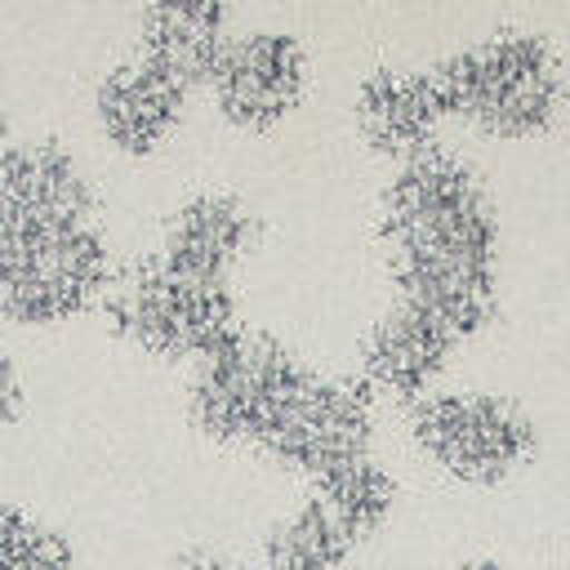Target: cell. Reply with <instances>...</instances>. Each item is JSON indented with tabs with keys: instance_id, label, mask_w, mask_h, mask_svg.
<instances>
[{
	"instance_id": "21",
	"label": "cell",
	"mask_w": 570,
	"mask_h": 570,
	"mask_svg": "<svg viewBox=\"0 0 570 570\" xmlns=\"http://www.w3.org/2000/svg\"><path fill=\"white\" fill-rule=\"evenodd\" d=\"M9 142V116H4V102H0V147Z\"/></svg>"
},
{
	"instance_id": "9",
	"label": "cell",
	"mask_w": 570,
	"mask_h": 570,
	"mask_svg": "<svg viewBox=\"0 0 570 570\" xmlns=\"http://www.w3.org/2000/svg\"><path fill=\"white\" fill-rule=\"evenodd\" d=\"M191 98L196 94L178 76H169L165 67L129 49L98 71L89 89V116H94L98 138L111 151L129 160H147L178 134Z\"/></svg>"
},
{
	"instance_id": "15",
	"label": "cell",
	"mask_w": 570,
	"mask_h": 570,
	"mask_svg": "<svg viewBox=\"0 0 570 570\" xmlns=\"http://www.w3.org/2000/svg\"><path fill=\"white\" fill-rule=\"evenodd\" d=\"M352 552H356L352 530L334 517V508L312 485L285 512H276L258 534L263 570H343Z\"/></svg>"
},
{
	"instance_id": "12",
	"label": "cell",
	"mask_w": 570,
	"mask_h": 570,
	"mask_svg": "<svg viewBox=\"0 0 570 570\" xmlns=\"http://www.w3.org/2000/svg\"><path fill=\"white\" fill-rule=\"evenodd\" d=\"M254 245H258L254 205L232 187H196L160 218L156 254H165L187 272L232 281V272L249 258Z\"/></svg>"
},
{
	"instance_id": "17",
	"label": "cell",
	"mask_w": 570,
	"mask_h": 570,
	"mask_svg": "<svg viewBox=\"0 0 570 570\" xmlns=\"http://www.w3.org/2000/svg\"><path fill=\"white\" fill-rule=\"evenodd\" d=\"M0 570H76V548L45 517L0 503Z\"/></svg>"
},
{
	"instance_id": "4",
	"label": "cell",
	"mask_w": 570,
	"mask_h": 570,
	"mask_svg": "<svg viewBox=\"0 0 570 570\" xmlns=\"http://www.w3.org/2000/svg\"><path fill=\"white\" fill-rule=\"evenodd\" d=\"M312 365L267 330L245 325L187 365V423L218 445H258Z\"/></svg>"
},
{
	"instance_id": "14",
	"label": "cell",
	"mask_w": 570,
	"mask_h": 570,
	"mask_svg": "<svg viewBox=\"0 0 570 570\" xmlns=\"http://www.w3.org/2000/svg\"><path fill=\"white\" fill-rule=\"evenodd\" d=\"M232 36L236 9L223 0H156L142 4L134 22V49L178 76L191 94H205Z\"/></svg>"
},
{
	"instance_id": "7",
	"label": "cell",
	"mask_w": 570,
	"mask_h": 570,
	"mask_svg": "<svg viewBox=\"0 0 570 570\" xmlns=\"http://www.w3.org/2000/svg\"><path fill=\"white\" fill-rule=\"evenodd\" d=\"M370 441H374V392L356 374L307 370L254 450L316 481L325 472L365 459Z\"/></svg>"
},
{
	"instance_id": "16",
	"label": "cell",
	"mask_w": 570,
	"mask_h": 570,
	"mask_svg": "<svg viewBox=\"0 0 570 570\" xmlns=\"http://www.w3.org/2000/svg\"><path fill=\"white\" fill-rule=\"evenodd\" d=\"M312 490L334 508V517L352 530L356 543L370 539L387 521V512L396 508V476L374 454H365V459H356V463H347L338 472L316 476Z\"/></svg>"
},
{
	"instance_id": "18",
	"label": "cell",
	"mask_w": 570,
	"mask_h": 570,
	"mask_svg": "<svg viewBox=\"0 0 570 570\" xmlns=\"http://www.w3.org/2000/svg\"><path fill=\"white\" fill-rule=\"evenodd\" d=\"M27 410V379H22V365L0 347V436L22 419Z\"/></svg>"
},
{
	"instance_id": "8",
	"label": "cell",
	"mask_w": 570,
	"mask_h": 570,
	"mask_svg": "<svg viewBox=\"0 0 570 570\" xmlns=\"http://www.w3.org/2000/svg\"><path fill=\"white\" fill-rule=\"evenodd\" d=\"M312 85V58L289 27H236L227 40L205 98L214 116L240 134H267L285 125Z\"/></svg>"
},
{
	"instance_id": "2",
	"label": "cell",
	"mask_w": 570,
	"mask_h": 570,
	"mask_svg": "<svg viewBox=\"0 0 570 570\" xmlns=\"http://www.w3.org/2000/svg\"><path fill=\"white\" fill-rule=\"evenodd\" d=\"M98 312L116 338L134 343L147 356L187 365L249 325L240 316V294L232 289V281L187 272L156 249L116 263Z\"/></svg>"
},
{
	"instance_id": "5",
	"label": "cell",
	"mask_w": 570,
	"mask_h": 570,
	"mask_svg": "<svg viewBox=\"0 0 570 570\" xmlns=\"http://www.w3.org/2000/svg\"><path fill=\"white\" fill-rule=\"evenodd\" d=\"M116 276L111 240L94 223L0 232V316L18 325H62L102 303Z\"/></svg>"
},
{
	"instance_id": "6",
	"label": "cell",
	"mask_w": 570,
	"mask_h": 570,
	"mask_svg": "<svg viewBox=\"0 0 570 570\" xmlns=\"http://www.w3.org/2000/svg\"><path fill=\"white\" fill-rule=\"evenodd\" d=\"M414 445L468 485H494L534 450L530 414L499 392H428L410 405Z\"/></svg>"
},
{
	"instance_id": "11",
	"label": "cell",
	"mask_w": 570,
	"mask_h": 570,
	"mask_svg": "<svg viewBox=\"0 0 570 570\" xmlns=\"http://www.w3.org/2000/svg\"><path fill=\"white\" fill-rule=\"evenodd\" d=\"M454 343H459V334L445 321H436L432 312L396 298L361 334L356 379L374 396H392V401L414 405L428 392H436V379H441Z\"/></svg>"
},
{
	"instance_id": "3",
	"label": "cell",
	"mask_w": 570,
	"mask_h": 570,
	"mask_svg": "<svg viewBox=\"0 0 570 570\" xmlns=\"http://www.w3.org/2000/svg\"><path fill=\"white\" fill-rule=\"evenodd\" d=\"M441 111L481 134L521 138L552 120L561 102V62L534 31H490L428 67Z\"/></svg>"
},
{
	"instance_id": "1",
	"label": "cell",
	"mask_w": 570,
	"mask_h": 570,
	"mask_svg": "<svg viewBox=\"0 0 570 570\" xmlns=\"http://www.w3.org/2000/svg\"><path fill=\"white\" fill-rule=\"evenodd\" d=\"M374 236L401 298L459 338L494 316L499 227L481 178L459 156L428 147L401 160L379 196Z\"/></svg>"
},
{
	"instance_id": "13",
	"label": "cell",
	"mask_w": 570,
	"mask_h": 570,
	"mask_svg": "<svg viewBox=\"0 0 570 570\" xmlns=\"http://www.w3.org/2000/svg\"><path fill=\"white\" fill-rule=\"evenodd\" d=\"M445 111L436 98V85L419 67H370L352 89V125L361 142L379 156H392L396 165L428 151Z\"/></svg>"
},
{
	"instance_id": "10",
	"label": "cell",
	"mask_w": 570,
	"mask_h": 570,
	"mask_svg": "<svg viewBox=\"0 0 570 570\" xmlns=\"http://www.w3.org/2000/svg\"><path fill=\"white\" fill-rule=\"evenodd\" d=\"M98 196L71 147L58 138H9L0 147V232L94 223Z\"/></svg>"
},
{
	"instance_id": "19",
	"label": "cell",
	"mask_w": 570,
	"mask_h": 570,
	"mask_svg": "<svg viewBox=\"0 0 570 570\" xmlns=\"http://www.w3.org/2000/svg\"><path fill=\"white\" fill-rule=\"evenodd\" d=\"M160 570H249V566L240 557L223 552V548H183Z\"/></svg>"
},
{
	"instance_id": "20",
	"label": "cell",
	"mask_w": 570,
	"mask_h": 570,
	"mask_svg": "<svg viewBox=\"0 0 570 570\" xmlns=\"http://www.w3.org/2000/svg\"><path fill=\"white\" fill-rule=\"evenodd\" d=\"M459 570H503L499 561H468V566H459Z\"/></svg>"
}]
</instances>
